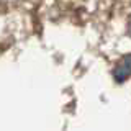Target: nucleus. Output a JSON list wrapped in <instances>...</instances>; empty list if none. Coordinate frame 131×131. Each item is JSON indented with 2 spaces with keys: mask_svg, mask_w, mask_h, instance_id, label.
I'll return each instance as SVG.
<instances>
[{
  "mask_svg": "<svg viewBox=\"0 0 131 131\" xmlns=\"http://www.w3.org/2000/svg\"><path fill=\"white\" fill-rule=\"evenodd\" d=\"M115 75H116V80H120V82H123L125 79H128V75H129V56H126L125 59H123V69L118 66Z\"/></svg>",
  "mask_w": 131,
  "mask_h": 131,
  "instance_id": "nucleus-1",
  "label": "nucleus"
}]
</instances>
